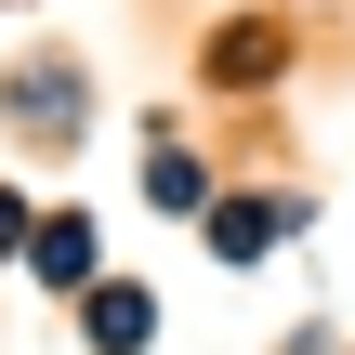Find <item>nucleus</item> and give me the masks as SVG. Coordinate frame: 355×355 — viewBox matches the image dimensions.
<instances>
[{"label":"nucleus","mask_w":355,"mask_h":355,"mask_svg":"<svg viewBox=\"0 0 355 355\" xmlns=\"http://www.w3.org/2000/svg\"><path fill=\"white\" fill-rule=\"evenodd\" d=\"M145 198H158V211H198L211 184H198V158H171V145H158V158H145Z\"/></svg>","instance_id":"nucleus-1"},{"label":"nucleus","mask_w":355,"mask_h":355,"mask_svg":"<svg viewBox=\"0 0 355 355\" xmlns=\"http://www.w3.org/2000/svg\"><path fill=\"white\" fill-rule=\"evenodd\" d=\"M40 277H92V224H79V211L40 224Z\"/></svg>","instance_id":"nucleus-2"},{"label":"nucleus","mask_w":355,"mask_h":355,"mask_svg":"<svg viewBox=\"0 0 355 355\" xmlns=\"http://www.w3.org/2000/svg\"><path fill=\"white\" fill-rule=\"evenodd\" d=\"M92 343L132 355V343H145V303H132V290H105V303H92Z\"/></svg>","instance_id":"nucleus-3"}]
</instances>
